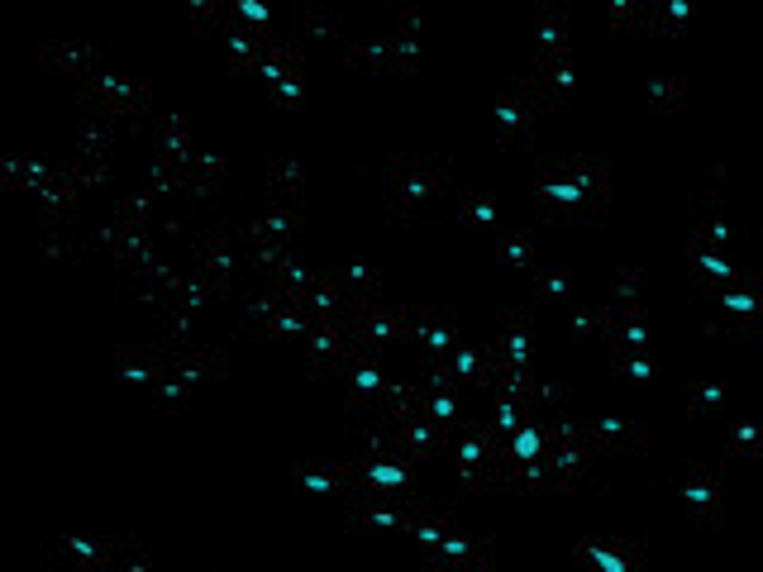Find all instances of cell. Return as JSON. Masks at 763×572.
<instances>
[{
	"label": "cell",
	"instance_id": "6da1fadb",
	"mask_svg": "<svg viewBox=\"0 0 763 572\" xmlns=\"http://www.w3.org/2000/svg\"><path fill=\"white\" fill-rule=\"evenodd\" d=\"M587 554H591V558H596V563H601V568H606V572H625V563H620V558H616V554H606V549H596V544H591Z\"/></svg>",
	"mask_w": 763,
	"mask_h": 572
},
{
	"label": "cell",
	"instance_id": "7a4b0ae2",
	"mask_svg": "<svg viewBox=\"0 0 763 572\" xmlns=\"http://www.w3.org/2000/svg\"><path fill=\"white\" fill-rule=\"evenodd\" d=\"M372 477H377V482H386V487H396V482H401V467H382V462H377V467H372Z\"/></svg>",
	"mask_w": 763,
	"mask_h": 572
},
{
	"label": "cell",
	"instance_id": "3957f363",
	"mask_svg": "<svg viewBox=\"0 0 763 572\" xmlns=\"http://www.w3.org/2000/svg\"><path fill=\"white\" fill-rule=\"evenodd\" d=\"M701 268L711 272V277H725V272H730V268H725V263H720V258H701Z\"/></svg>",
	"mask_w": 763,
	"mask_h": 572
},
{
	"label": "cell",
	"instance_id": "277c9868",
	"mask_svg": "<svg viewBox=\"0 0 763 572\" xmlns=\"http://www.w3.org/2000/svg\"><path fill=\"white\" fill-rule=\"evenodd\" d=\"M515 453L530 458V453H535V434H520V439H515Z\"/></svg>",
	"mask_w": 763,
	"mask_h": 572
},
{
	"label": "cell",
	"instance_id": "5b68a950",
	"mask_svg": "<svg viewBox=\"0 0 763 572\" xmlns=\"http://www.w3.org/2000/svg\"><path fill=\"white\" fill-rule=\"evenodd\" d=\"M549 196L554 201H577V186H549Z\"/></svg>",
	"mask_w": 763,
	"mask_h": 572
},
{
	"label": "cell",
	"instance_id": "8992f818",
	"mask_svg": "<svg viewBox=\"0 0 763 572\" xmlns=\"http://www.w3.org/2000/svg\"><path fill=\"white\" fill-rule=\"evenodd\" d=\"M725 305H730V310H740V315H744V310H754V301H749V296H725Z\"/></svg>",
	"mask_w": 763,
	"mask_h": 572
}]
</instances>
